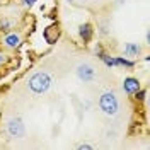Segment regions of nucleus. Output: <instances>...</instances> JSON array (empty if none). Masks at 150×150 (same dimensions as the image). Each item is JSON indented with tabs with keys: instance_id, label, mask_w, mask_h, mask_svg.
<instances>
[{
	"instance_id": "obj_1",
	"label": "nucleus",
	"mask_w": 150,
	"mask_h": 150,
	"mask_svg": "<svg viewBox=\"0 0 150 150\" xmlns=\"http://www.w3.org/2000/svg\"><path fill=\"white\" fill-rule=\"evenodd\" d=\"M51 85V77L46 72H38L34 74L28 82V87L33 91L34 94H45Z\"/></svg>"
},
{
	"instance_id": "obj_2",
	"label": "nucleus",
	"mask_w": 150,
	"mask_h": 150,
	"mask_svg": "<svg viewBox=\"0 0 150 150\" xmlns=\"http://www.w3.org/2000/svg\"><path fill=\"white\" fill-rule=\"evenodd\" d=\"M99 108L104 114L108 116H114L118 114V109H120V103H118V97L114 92H104L101 97H99Z\"/></svg>"
},
{
	"instance_id": "obj_3",
	"label": "nucleus",
	"mask_w": 150,
	"mask_h": 150,
	"mask_svg": "<svg viewBox=\"0 0 150 150\" xmlns=\"http://www.w3.org/2000/svg\"><path fill=\"white\" fill-rule=\"evenodd\" d=\"M7 131H9L10 137L21 138V137H24V133H26V126H24V123H22L21 118H12V120L7 123Z\"/></svg>"
},
{
	"instance_id": "obj_4",
	"label": "nucleus",
	"mask_w": 150,
	"mask_h": 150,
	"mask_svg": "<svg viewBox=\"0 0 150 150\" xmlns=\"http://www.w3.org/2000/svg\"><path fill=\"white\" fill-rule=\"evenodd\" d=\"M60 26L58 24H50L48 28H45L43 31V38H45V41H46L48 45H55L56 41L60 39Z\"/></svg>"
},
{
	"instance_id": "obj_5",
	"label": "nucleus",
	"mask_w": 150,
	"mask_h": 150,
	"mask_svg": "<svg viewBox=\"0 0 150 150\" xmlns=\"http://www.w3.org/2000/svg\"><path fill=\"white\" fill-rule=\"evenodd\" d=\"M77 77L80 80H84V82H91L96 77V72H94V68L89 63H82V65L77 67Z\"/></svg>"
},
{
	"instance_id": "obj_6",
	"label": "nucleus",
	"mask_w": 150,
	"mask_h": 150,
	"mask_svg": "<svg viewBox=\"0 0 150 150\" xmlns=\"http://www.w3.org/2000/svg\"><path fill=\"white\" fill-rule=\"evenodd\" d=\"M140 89V82H138V79H135V77H126L125 79V82H123V91L126 94H135L137 91Z\"/></svg>"
},
{
	"instance_id": "obj_7",
	"label": "nucleus",
	"mask_w": 150,
	"mask_h": 150,
	"mask_svg": "<svg viewBox=\"0 0 150 150\" xmlns=\"http://www.w3.org/2000/svg\"><path fill=\"white\" fill-rule=\"evenodd\" d=\"M92 34H94V29H92V26H91L89 22L79 26V36L84 39V43H89V41L92 39Z\"/></svg>"
},
{
	"instance_id": "obj_8",
	"label": "nucleus",
	"mask_w": 150,
	"mask_h": 150,
	"mask_svg": "<svg viewBox=\"0 0 150 150\" xmlns=\"http://www.w3.org/2000/svg\"><path fill=\"white\" fill-rule=\"evenodd\" d=\"M4 43H5V46H9V48H17L19 43H21V38L17 34H7L5 39H4Z\"/></svg>"
},
{
	"instance_id": "obj_9",
	"label": "nucleus",
	"mask_w": 150,
	"mask_h": 150,
	"mask_svg": "<svg viewBox=\"0 0 150 150\" xmlns=\"http://www.w3.org/2000/svg\"><path fill=\"white\" fill-rule=\"evenodd\" d=\"M140 53V46H137L135 43H128L126 46H125V55L126 56H135Z\"/></svg>"
},
{
	"instance_id": "obj_10",
	"label": "nucleus",
	"mask_w": 150,
	"mask_h": 150,
	"mask_svg": "<svg viewBox=\"0 0 150 150\" xmlns=\"http://www.w3.org/2000/svg\"><path fill=\"white\" fill-rule=\"evenodd\" d=\"M114 65H121V67H128V68H133V67H135V62H131V60H126V58H123V56H118V58H114Z\"/></svg>"
},
{
	"instance_id": "obj_11",
	"label": "nucleus",
	"mask_w": 150,
	"mask_h": 150,
	"mask_svg": "<svg viewBox=\"0 0 150 150\" xmlns=\"http://www.w3.org/2000/svg\"><path fill=\"white\" fill-rule=\"evenodd\" d=\"M145 96H147V91H145V89H138V91L135 92V99H137V101H145Z\"/></svg>"
},
{
	"instance_id": "obj_12",
	"label": "nucleus",
	"mask_w": 150,
	"mask_h": 150,
	"mask_svg": "<svg viewBox=\"0 0 150 150\" xmlns=\"http://www.w3.org/2000/svg\"><path fill=\"white\" fill-rule=\"evenodd\" d=\"M79 149L80 150H91L92 149V145H89V143H82V145H79Z\"/></svg>"
},
{
	"instance_id": "obj_13",
	"label": "nucleus",
	"mask_w": 150,
	"mask_h": 150,
	"mask_svg": "<svg viewBox=\"0 0 150 150\" xmlns=\"http://www.w3.org/2000/svg\"><path fill=\"white\" fill-rule=\"evenodd\" d=\"M9 22H7V21H4V22H2V24H0V28H2V31H7V29H9Z\"/></svg>"
},
{
	"instance_id": "obj_14",
	"label": "nucleus",
	"mask_w": 150,
	"mask_h": 150,
	"mask_svg": "<svg viewBox=\"0 0 150 150\" xmlns=\"http://www.w3.org/2000/svg\"><path fill=\"white\" fill-rule=\"evenodd\" d=\"M34 2H36V0H24V4L29 5V7H31V5H34Z\"/></svg>"
},
{
	"instance_id": "obj_15",
	"label": "nucleus",
	"mask_w": 150,
	"mask_h": 150,
	"mask_svg": "<svg viewBox=\"0 0 150 150\" xmlns=\"http://www.w3.org/2000/svg\"><path fill=\"white\" fill-rule=\"evenodd\" d=\"M67 2H72V0H67Z\"/></svg>"
},
{
	"instance_id": "obj_16",
	"label": "nucleus",
	"mask_w": 150,
	"mask_h": 150,
	"mask_svg": "<svg viewBox=\"0 0 150 150\" xmlns=\"http://www.w3.org/2000/svg\"><path fill=\"white\" fill-rule=\"evenodd\" d=\"M80 2H84V0H80Z\"/></svg>"
}]
</instances>
